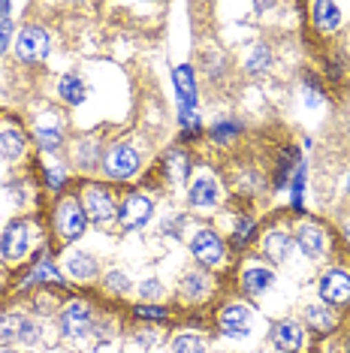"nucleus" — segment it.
<instances>
[{
  "instance_id": "1",
  "label": "nucleus",
  "mask_w": 350,
  "mask_h": 353,
  "mask_svg": "<svg viewBox=\"0 0 350 353\" xmlns=\"http://www.w3.org/2000/svg\"><path fill=\"white\" fill-rule=\"evenodd\" d=\"M52 230L54 236H58L61 245H73L79 239L85 236L88 230V214L82 208V199L73 190H67V194H61L54 199L52 205Z\"/></svg>"
},
{
  "instance_id": "2",
  "label": "nucleus",
  "mask_w": 350,
  "mask_h": 353,
  "mask_svg": "<svg viewBox=\"0 0 350 353\" xmlns=\"http://www.w3.org/2000/svg\"><path fill=\"white\" fill-rule=\"evenodd\" d=\"M187 242H190V256L196 260L200 269L218 272L229 266V248L214 227H196Z\"/></svg>"
},
{
  "instance_id": "3",
  "label": "nucleus",
  "mask_w": 350,
  "mask_h": 353,
  "mask_svg": "<svg viewBox=\"0 0 350 353\" xmlns=\"http://www.w3.org/2000/svg\"><path fill=\"white\" fill-rule=\"evenodd\" d=\"M76 194L82 199L88 223H94V227H109L112 221H118L115 194L103 181H82V188H79Z\"/></svg>"
},
{
  "instance_id": "4",
  "label": "nucleus",
  "mask_w": 350,
  "mask_h": 353,
  "mask_svg": "<svg viewBox=\"0 0 350 353\" xmlns=\"http://www.w3.org/2000/svg\"><path fill=\"white\" fill-rule=\"evenodd\" d=\"M30 251H34V221L12 218L0 232V256L10 266H19L28 260Z\"/></svg>"
},
{
  "instance_id": "5",
  "label": "nucleus",
  "mask_w": 350,
  "mask_h": 353,
  "mask_svg": "<svg viewBox=\"0 0 350 353\" xmlns=\"http://www.w3.org/2000/svg\"><path fill=\"white\" fill-rule=\"evenodd\" d=\"M103 175L109 181H133L142 172V157L130 142H112L103 154Z\"/></svg>"
},
{
  "instance_id": "6",
  "label": "nucleus",
  "mask_w": 350,
  "mask_h": 353,
  "mask_svg": "<svg viewBox=\"0 0 350 353\" xmlns=\"http://www.w3.org/2000/svg\"><path fill=\"white\" fill-rule=\"evenodd\" d=\"M52 248H43V251L37 254V260L30 263V269L15 281V290L28 293V290H37V287H52V290H63L67 287V275L58 269V263L52 260Z\"/></svg>"
},
{
  "instance_id": "7",
  "label": "nucleus",
  "mask_w": 350,
  "mask_h": 353,
  "mask_svg": "<svg viewBox=\"0 0 350 353\" xmlns=\"http://www.w3.org/2000/svg\"><path fill=\"white\" fill-rule=\"evenodd\" d=\"M58 326H61V335L70 339V341H79V339H85V335H91L94 329H97L91 302L88 299H70L67 305H61Z\"/></svg>"
},
{
  "instance_id": "8",
  "label": "nucleus",
  "mask_w": 350,
  "mask_h": 353,
  "mask_svg": "<svg viewBox=\"0 0 350 353\" xmlns=\"http://www.w3.org/2000/svg\"><path fill=\"white\" fill-rule=\"evenodd\" d=\"M12 52H15V58H19L21 63H28V67L45 61V58H49V52H52L49 30H45L43 25H25L19 34H15Z\"/></svg>"
},
{
  "instance_id": "9",
  "label": "nucleus",
  "mask_w": 350,
  "mask_h": 353,
  "mask_svg": "<svg viewBox=\"0 0 350 353\" xmlns=\"http://www.w3.org/2000/svg\"><path fill=\"white\" fill-rule=\"evenodd\" d=\"M39 326L30 320V314L21 311H0V347H12V344H37Z\"/></svg>"
},
{
  "instance_id": "10",
  "label": "nucleus",
  "mask_w": 350,
  "mask_h": 353,
  "mask_svg": "<svg viewBox=\"0 0 350 353\" xmlns=\"http://www.w3.org/2000/svg\"><path fill=\"white\" fill-rule=\"evenodd\" d=\"M151 214H154V196H148L145 190H130L118 203V223L127 232L142 230L151 221Z\"/></svg>"
},
{
  "instance_id": "11",
  "label": "nucleus",
  "mask_w": 350,
  "mask_h": 353,
  "mask_svg": "<svg viewBox=\"0 0 350 353\" xmlns=\"http://www.w3.org/2000/svg\"><path fill=\"white\" fill-rule=\"evenodd\" d=\"M317 290H320L323 305H329V308H347L350 305V272L341 266L323 272Z\"/></svg>"
},
{
  "instance_id": "12",
  "label": "nucleus",
  "mask_w": 350,
  "mask_h": 353,
  "mask_svg": "<svg viewBox=\"0 0 350 353\" xmlns=\"http://www.w3.org/2000/svg\"><path fill=\"white\" fill-rule=\"evenodd\" d=\"M293 242L299 245V251L311 260H320V256L329 254V232L320 221H302L296 232H293Z\"/></svg>"
},
{
  "instance_id": "13",
  "label": "nucleus",
  "mask_w": 350,
  "mask_h": 353,
  "mask_svg": "<svg viewBox=\"0 0 350 353\" xmlns=\"http://www.w3.org/2000/svg\"><path fill=\"white\" fill-rule=\"evenodd\" d=\"M251 317H254V308L248 302H227L218 308V329L229 339H242V335H248L251 329Z\"/></svg>"
},
{
  "instance_id": "14",
  "label": "nucleus",
  "mask_w": 350,
  "mask_h": 353,
  "mask_svg": "<svg viewBox=\"0 0 350 353\" xmlns=\"http://www.w3.org/2000/svg\"><path fill=\"white\" fill-rule=\"evenodd\" d=\"M212 293H214V278H212V272H205L200 266L187 269L185 275L178 278V296L187 305H200V302L209 299Z\"/></svg>"
},
{
  "instance_id": "15",
  "label": "nucleus",
  "mask_w": 350,
  "mask_h": 353,
  "mask_svg": "<svg viewBox=\"0 0 350 353\" xmlns=\"http://www.w3.org/2000/svg\"><path fill=\"white\" fill-rule=\"evenodd\" d=\"M28 142H30L28 130L15 121V118H3V121H0V157H3L6 163H15V160L25 157Z\"/></svg>"
},
{
  "instance_id": "16",
  "label": "nucleus",
  "mask_w": 350,
  "mask_h": 353,
  "mask_svg": "<svg viewBox=\"0 0 350 353\" xmlns=\"http://www.w3.org/2000/svg\"><path fill=\"white\" fill-rule=\"evenodd\" d=\"M172 85L175 94H178V106L187 112L200 109V88H196V70L190 63H178L172 70Z\"/></svg>"
},
{
  "instance_id": "17",
  "label": "nucleus",
  "mask_w": 350,
  "mask_h": 353,
  "mask_svg": "<svg viewBox=\"0 0 350 353\" xmlns=\"http://www.w3.org/2000/svg\"><path fill=\"white\" fill-rule=\"evenodd\" d=\"M272 344L278 350H284V353H299L302 347H305V341H308V335H305V326L299 323V320H278V323L272 326Z\"/></svg>"
},
{
  "instance_id": "18",
  "label": "nucleus",
  "mask_w": 350,
  "mask_h": 353,
  "mask_svg": "<svg viewBox=\"0 0 350 353\" xmlns=\"http://www.w3.org/2000/svg\"><path fill=\"white\" fill-rule=\"evenodd\" d=\"M63 275H67V281L73 278L79 281V284H88V281H94L100 275V263L94 260L91 254H85V251H70L67 256H63Z\"/></svg>"
},
{
  "instance_id": "19",
  "label": "nucleus",
  "mask_w": 350,
  "mask_h": 353,
  "mask_svg": "<svg viewBox=\"0 0 350 353\" xmlns=\"http://www.w3.org/2000/svg\"><path fill=\"white\" fill-rule=\"evenodd\" d=\"M187 203L194 208H214L220 203V188L212 175H196L187 184Z\"/></svg>"
},
{
  "instance_id": "20",
  "label": "nucleus",
  "mask_w": 350,
  "mask_h": 353,
  "mask_svg": "<svg viewBox=\"0 0 350 353\" xmlns=\"http://www.w3.org/2000/svg\"><path fill=\"white\" fill-rule=\"evenodd\" d=\"M299 163H302V157H299V148L296 145H284L281 151H278V157H275V172H272V194L275 190H284L290 184V179L296 175L299 170Z\"/></svg>"
},
{
  "instance_id": "21",
  "label": "nucleus",
  "mask_w": 350,
  "mask_h": 353,
  "mask_svg": "<svg viewBox=\"0 0 350 353\" xmlns=\"http://www.w3.org/2000/svg\"><path fill=\"white\" fill-rule=\"evenodd\" d=\"M290 248H293V232L281 230V227H272V230L262 232V254H266V260L284 263L290 254Z\"/></svg>"
},
{
  "instance_id": "22",
  "label": "nucleus",
  "mask_w": 350,
  "mask_h": 353,
  "mask_svg": "<svg viewBox=\"0 0 350 353\" xmlns=\"http://www.w3.org/2000/svg\"><path fill=\"white\" fill-rule=\"evenodd\" d=\"M103 142L97 139H79L76 145H73V160H76V170H82V172H94V170H100L103 166Z\"/></svg>"
},
{
  "instance_id": "23",
  "label": "nucleus",
  "mask_w": 350,
  "mask_h": 353,
  "mask_svg": "<svg viewBox=\"0 0 350 353\" xmlns=\"http://www.w3.org/2000/svg\"><path fill=\"white\" fill-rule=\"evenodd\" d=\"M272 284H275V272L266 266H248L238 278V287H242L245 296H262Z\"/></svg>"
},
{
  "instance_id": "24",
  "label": "nucleus",
  "mask_w": 350,
  "mask_h": 353,
  "mask_svg": "<svg viewBox=\"0 0 350 353\" xmlns=\"http://www.w3.org/2000/svg\"><path fill=\"white\" fill-rule=\"evenodd\" d=\"M161 170H163V175H166V179H169L172 184H185L187 175H190V157H187V151L181 148V145L169 148V151L163 154Z\"/></svg>"
},
{
  "instance_id": "25",
  "label": "nucleus",
  "mask_w": 350,
  "mask_h": 353,
  "mask_svg": "<svg viewBox=\"0 0 350 353\" xmlns=\"http://www.w3.org/2000/svg\"><path fill=\"white\" fill-rule=\"evenodd\" d=\"M58 100L61 103H67V106H82V103L88 100V88H85V82L79 79V73H63L61 79H58Z\"/></svg>"
},
{
  "instance_id": "26",
  "label": "nucleus",
  "mask_w": 350,
  "mask_h": 353,
  "mask_svg": "<svg viewBox=\"0 0 350 353\" xmlns=\"http://www.w3.org/2000/svg\"><path fill=\"white\" fill-rule=\"evenodd\" d=\"M311 21L320 34H332L341 25V6L332 3V0H320V3H311Z\"/></svg>"
},
{
  "instance_id": "27",
  "label": "nucleus",
  "mask_w": 350,
  "mask_h": 353,
  "mask_svg": "<svg viewBox=\"0 0 350 353\" xmlns=\"http://www.w3.org/2000/svg\"><path fill=\"white\" fill-rule=\"evenodd\" d=\"M34 142L39 151H45V154H58V151L63 148V130L54 124H37L34 127Z\"/></svg>"
},
{
  "instance_id": "28",
  "label": "nucleus",
  "mask_w": 350,
  "mask_h": 353,
  "mask_svg": "<svg viewBox=\"0 0 350 353\" xmlns=\"http://www.w3.org/2000/svg\"><path fill=\"white\" fill-rule=\"evenodd\" d=\"M305 320H308V326L314 329V332H332V329L338 326V317L332 314V308L329 305H320V302H314V305H308L305 308Z\"/></svg>"
},
{
  "instance_id": "29",
  "label": "nucleus",
  "mask_w": 350,
  "mask_h": 353,
  "mask_svg": "<svg viewBox=\"0 0 350 353\" xmlns=\"http://www.w3.org/2000/svg\"><path fill=\"white\" fill-rule=\"evenodd\" d=\"M39 175H43V188L49 190V194H54V196L67 194L70 175H67V170H63V163H43L39 166Z\"/></svg>"
},
{
  "instance_id": "30",
  "label": "nucleus",
  "mask_w": 350,
  "mask_h": 353,
  "mask_svg": "<svg viewBox=\"0 0 350 353\" xmlns=\"http://www.w3.org/2000/svg\"><path fill=\"white\" fill-rule=\"evenodd\" d=\"M242 133H245V124L236 121V118H220L218 124L209 127V139L214 145H229V142H236Z\"/></svg>"
},
{
  "instance_id": "31",
  "label": "nucleus",
  "mask_w": 350,
  "mask_h": 353,
  "mask_svg": "<svg viewBox=\"0 0 350 353\" xmlns=\"http://www.w3.org/2000/svg\"><path fill=\"white\" fill-rule=\"evenodd\" d=\"M254 239H257V218H254V214H238L236 230H233V236H229V245H233L236 251H242V248L254 245Z\"/></svg>"
},
{
  "instance_id": "32",
  "label": "nucleus",
  "mask_w": 350,
  "mask_h": 353,
  "mask_svg": "<svg viewBox=\"0 0 350 353\" xmlns=\"http://www.w3.org/2000/svg\"><path fill=\"white\" fill-rule=\"evenodd\" d=\"M245 70H248V76H262L266 70H272V49L266 43H257L245 58Z\"/></svg>"
},
{
  "instance_id": "33",
  "label": "nucleus",
  "mask_w": 350,
  "mask_h": 353,
  "mask_svg": "<svg viewBox=\"0 0 350 353\" xmlns=\"http://www.w3.org/2000/svg\"><path fill=\"white\" fill-rule=\"evenodd\" d=\"M133 290V281H130V275H127V272H106V275H103V293H109V296H118V299H121V296H127Z\"/></svg>"
},
{
  "instance_id": "34",
  "label": "nucleus",
  "mask_w": 350,
  "mask_h": 353,
  "mask_svg": "<svg viewBox=\"0 0 350 353\" xmlns=\"http://www.w3.org/2000/svg\"><path fill=\"white\" fill-rule=\"evenodd\" d=\"M130 314L136 320H145V323H161V320H169V308H163L157 302H139Z\"/></svg>"
},
{
  "instance_id": "35",
  "label": "nucleus",
  "mask_w": 350,
  "mask_h": 353,
  "mask_svg": "<svg viewBox=\"0 0 350 353\" xmlns=\"http://www.w3.org/2000/svg\"><path fill=\"white\" fill-rule=\"evenodd\" d=\"M172 353H205V339L196 332H181L172 339Z\"/></svg>"
},
{
  "instance_id": "36",
  "label": "nucleus",
  "mask_w": 350,
  "mask_h": 353,
  "mask_svg": "<svg viewBox=\"0 0 350 353\" xmlns=\"http://www.w3.org/2000/svg\"><path fill=\"white\" fill-rule=\"evenodd\" d=\"M305 166L299 163V170H296V175L290 179V205L296 208V212L302 214V208H305Z\"/></svg>"
},
{
  "instance_id": "37",
  "label": "nucleus",
  "mask_w": 350,
  "mask_h": 353,
  "mask_svg": "<svg viewBox=\"0 0 350 353\" xmlns=\"http://www.w3.org/2000/svg\"><path fill=\"white\" fill-rule=\"evenodd\" d=\"M37 314H52V311H58V302H54V290L52 287H45V293H37L34 299H30Z\"/></svg>"
},
{
  "instance_id": "38",
  "label": "nucleus",
  "mask_w": 350,
  "mask_h": 353,
  "mask_svg": "<svg viewBox=\"0 0 350 353\" xmlns=\"http://www.w3.org/2000/svg\"><path fill=\"white\" fill-rule=\"evenodd\" d=\"M136 293L142 296V302H157L163 296V284L157 278H148V281H142V284L136 287Z\"/></svg>"
},
{
  "instance_id": "39",
  "label": "nucleus",
  "mask_w": 350,
  "mask_h": 353,
  "mask_svg": "<svg viewBox=\"0 0 350 353\" xmlns=\"http://www.w3.org/2000/svg\"><path fill=\"white\" fill-rule=\"evenodd\" d=\"M12 43H15L12 39V19L10 15H0V58H3Z\"/></svg>"
},
{
  "instance_id": "40",
  "label": "nucleus",
  "mask_w": 350,
  "mask_h": 353,
  "mask_svg": "<svg viewBox=\"0 0 350 353\" xmlns=\"http://www.w3.org/2000/svg\"><path fill=\"white\" fill-rule=\"evenodd\" d=\"M323 103V91L317 85H305V106H311V109H317Z\"/></svg>"
},
{
  "instance_id": "41",
  "label": "nucleus",
  "mask_w": 350,
  "mask_h": 353,
  "mask_svg": "<svg viewBox=\"0 0 350 353\" xmlns=\"http://www.w3.org/2000/svg\"><path fill=\"white\" fill-rule=\"evenodd\" d=\"M139 335V344H151V347H154V344H161V332H157V329H142V332H136Z\"/></svg>"
},
{
  "instance_id": "42",
  "label": "nucleus",
  "mask_w": 350,
  "mask_h": 353,
  "mask_svg": "<svg viewBox=\"0 0 350 353\" xmlns=\"http://www.w3.org/2000/svg\"><path fill=\"white\" fill-rule=\"evenodd\" d=\"M341 230H344V239L350 242V218H344V221H341Z\"/></svg>"
},
{
  "instance_id": "43",
  "label": "nucleus",
  "mask_w": 350,
  "mask_h": 353,
  "mask_svg": "<svg viewBox=\"0 0 350 353\" xmlns=\"http://www.w3.org/2000/svg\"><path fill=\"white\" fill-rule=\"evenodd\" d=\"M0 353H19L15 347H0Z\"/></svg>"
},
{
  "instance_id": "44",
  "label": "nucleus",
  "mask_w": 350,
  "mask_h": 353,
  "mask_svg": "<svg viewBox=\"0 0 350 353\" xmlns=\"http://www.w3.org/2000/svg\"><path fill=\"white\" fill-rule=\"evenodd\" d=\"M344 188H347V194H350V172H347V179H344Z\"/></svg>"
},
{
  "instance_id": "45",
  "label": "nucleus",
  "mask_w": 350,
  "mask_h": 353,
  "mask_svg": "<svg viewBox=\"0 0 350 353\" xmlns=\"http://www.w3.org/2000/svg\"><path fill=\"white\" fill-rule=\"evenodd\" d=\"M0 79H3V76H0Z\"/></svg>"
},
{
  "instance_id": "46",
  "label": "nucleus",
  "mask_w": 350,
  "mask_h": 353,
  "mask_svg": "<svg viewBox=\"0 0 350 353\" xmlns=\"http://www.w3.org/2000/svg\"><path fill=\"white\" fill-rule=\"evenodd\" d=\"M0 287H3V284H0Z\"/></svg>"
}]
</instances>
